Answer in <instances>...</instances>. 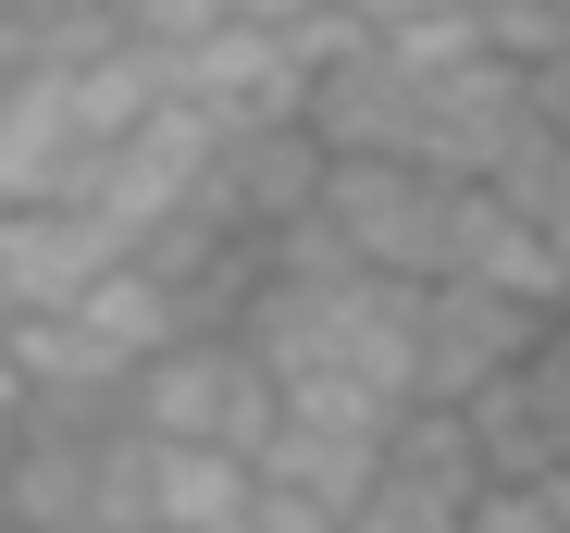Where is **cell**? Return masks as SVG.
<instances>
[{
	"mask_svg": "<svg viewBox=\"0 0 570 533\" xmlns=\"http://www.w3.org/2000/svg\"><path fill=\"white\" fill-rule=\"evenodd\" d=\"M484 38L509 62H558L570 50V0H484Z\"/></svg>",
	"mask_w": 570,
	"mask_h": 533,
	"instance_id": "obj_8",
	"label": "cell"
},
{
	"mask_svg": "<svg viewBox=\"0 0 570 533\" xmlns=\"http://www.w3.org/2000/svg\"><path fill=\"white\" fill-rule=\"evenodd\" d=\"M471 533H570V509L546 484H484L471 496Z\"/></svg>",
	"mask_w": 570,
	"mask_h": 533,
	"instance_id": "obj_10",
	"label": "cell"
},
{
	"mask_svg": "<svg viewBox=\"0 0 570 533\" xmlns=\"http://www.w3.org/2000/svg\"><path fill=\"white\" fill-rule=\"evenodd\" d=\"M459 422H471L484 484H546V472H570V310H546V335H533Z\"/></svg>",
	"mask_w": 570,
	"mask_h": 533,
	"instance_id": "obj_4",
	"label": "cell"
},
{
	"mask_svg": "<svg viewBox=\"0 0 570 533\" xmlns=\"http://www.w3.org/2000/svg\"><path fill=\"white\" fill-rule=\"evenodd\" d=\"M459 199H471V174H434L410 149H323V236L347 260H372V274H410L434 286L446 274V248H459Z\"/></svg>",
	"mask_w": 570,
	"mask_h": 533,
	"instance_id": "obj_1",
	"label": "cell"
},
{
	"mask_svg": "<svg viewBox=\"0 0 570 533\" xmlns=\"http://www.w3.org/2000/svg\"><path fill=\"white\" fill-rule=\"evenodd\" d=\"M273 373H261V347L236 323H186L174 347H149V361L125 373V422L137 434H174V447H248L261 460V434H273Z\"/></svg>",
	"mask_w": 570,
	"mask_h": 533,
	"instance_id": "obj_2",
	"label": "cell"
},
{
	"mask_svg": "<svg viewBox=\"0 0 570 533\" xmlns=\"http://www.w3.org/2000/svg\"><path fill=\"white\" fill-rule=\"evenodd\" d=\"M521 87H533V125L570 149V50H558V62H521Z\"/></svg>",
	"mask_w": 570,
	"mask_h": 533,
	"instance_id": "obj_11",
	"label": "cell"
},
{
	"mask_svg": "<svg viewBox=\"0 0 570 533\" xmlns=\"http://www.w3.org/2000/svg\"><path fill=\"white\" fill-rule=\"evenodd\" d=\"M546 236H558V260H570V161H558V187H546Z\"/></svg>",
	"mask_w": 570,
	"mask_h": 533,
	"instance_id": "obj_13",
	"label": "cell"
},
{
	"mask_svg": "<svg viewBox=\"0 0 570 533\" xmlns=\"http://www.w3.org/2000/svg\"><path fill=\"white\" fill-rule=\"evenodd\" d=\"M0 422H26V361H13V335H0Z\"/></svg>",
	"mask_w": 570,
	"mask_h": 533,
	"instance_id": "obj_12",
	"label": "cell"
},
{
	"mask_svg": "<svg viewBox=\"0 0 570 533\" xmlns=\"http://www.w3.org/2000/svg\"><path fill=\"white\" fill-rule=\"evenodd\" d=\"M125 248H137V236H125L100 199H75V187L13 199V211H0V310H75Z\"/></svg>",
	"mask_w": 570,
	"mask_h": 533,
	"instance_id": "obj_5",
	"label": "cell"
},
{
	"mask_svg": "<svg viewBox=\"0 0 570 533\" xmlns=\"http://www.w3.org/2000/svg\"><path fill=\"white\" fill-rule=\"evenodd\" d=\"M212 161H224V125H212L199 100H174V87H161L125 137H100V149L75 161V199H100L125 236H161L174 211H199Z\"/></svg>",
	"mask_w": 570,
	"mask_h": 533,
	"instance_id": "obj_3",
	"label": "cell"
},
{
	"mask_svg": "<svg viewBox=\"0 0 570 533\" xmlns=\"http://www.w3.org/2000/svg\"><path fill=\"white\" fill-rule=\"evenodd\" d=\"M13 447H26V422H0V496H13Z\"/></svg>",
	"mask_w": 570,
	"mask_h": 533,
	"instance_id": "obj_14",
	"label": "cell"
},
{
	"mask_svg": "<svg viewBox=\"0 0 570 533\" xmlns=\"http://www.w3.org/2000/svg\"><path fill=\"white\" fill-rule=\"evenodd\" d=\"M125 13V38H149V50H199L212 26H224V0H112Z\"/></svg>",
	"mask_w": 570,
	"mask_h": 533,
	"instance_id": "obj_9",
	"label": "cell"
},
{
	"mask_svg": "<svg viewBox=\"0 0 570 533\" xmlns=\"http://www.w3.org/2000/svg\"><path fill=\"white\" fill-rule=\"evenodd\" d=\"M372 472H385V434H335V422H298V409H273V434H261V484L311 496L335 521L372 496Z\"/></svg>",
	"mask_w": 570,
	"mask_h": 533,
	"instance_id": "obj_7",
	"label": "cell"
},
{
	"mask_svg": "<svg viewBox=\"0 0 570 533\" xmlns=\"http://www.w3.org/2000/svg\"><path fill=\"white\" fill-rule=\"evenodd\" d=\"M533 335H546L533 298L471 286V274H434V286H422V409H471Z\"/></svg>",
	"mask_w": 570,
	"mask_h": 533,
	"instance_id": "obj_6",
	"label": "cell"
}]
</instances>
